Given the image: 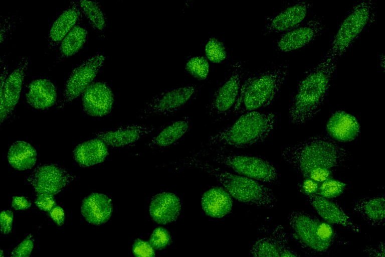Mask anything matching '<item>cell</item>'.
Listing matches in <instances>:
<instances>
[{"label": "cell", "mask_w": 385, "mask_h": 257, "mask_svg": "<svg viewBox=\"0 0 385 257\" xmlns=\"http://www.w3.org/2000/svg\"><path fill=\"white\" fill-rule=\"evenodd\" d=\"M351 155L327 135H317L285 148L281 156L303 178L320 183L344 167Z\"/></svg>", "instance_id": "1"}, {"label": "cell", "mask_w": 385, "mask_h": 257, "mask_svg": "<svg viewBox=\"0 0 385 257\" xmlns=\"http://www.w3.org/2000/svg\"><path fill=\"white\" fill-rule=\"evenodd\" d=\"M168 165L175 168H195L213 176L232 197L244 204L259 208H272L277 201L273 191L267 186L254 180L228 172L194 156L161 165L164 167Z\"/></svg>", "instance_id": "2"}, {"label": "cell", "mask_w": 385, "mask_h": 257, "mask_svg": "<svg viewBox=\"0 0 385 257\" xmlns=\"http://www.w3.org/2000/svg\"><path fill=\"white\" fill-rule=\"evenodd\" d=\"M337 61L318 64L306 72L298 85L289 109L288 116L293 124H305L320 110Z\"/></svg>", "instance_id": "3"}, {"label": "cell", "mask_w": 385, "mask_h": 257, "mask_svg": "<svg viewBox=\"0 0 385 257\" xmlns=\"http://www.w3.org/2000/svg\"><path fill=\"white\" fill-rule=\"evenodd\" d=\"M242 114L233 123L211 136L205 144L207 150L246 149L262 143L276 122L273 113L252 111Z\"/></svg>", "instance_id": "4"}, {"label": "cell", "mask_w": 385, "mask_h": 257, "mask_svg": "<svg viewBox=\"0 0 385 257\" xmlns=\"http://www.w3.org/2000/svg\"><path fill=\"white\" fill-rule=\"evenodd\" d=\"M287 65L258 69L244 77L233 108L236 114H243L269 105L285 82Z\"/></svg>", "instance_id": "5"}, {"label": "cell", "mask_w": 385, "mask_h": 257, "mask_svg": "<svg viewBox=\"0 0 385 257\" xmlns=\"http://www.w3.org/2000/svg\"><path fill=\"white\" fill-rule=\"evenodd\" d=\"M288 221L292 238L310 256L329 252L340 241L331 224L305 211H292Z\"/></svg>", "instance_id": "6"}, {"label": "cell", "mask_w": 385, "mask_h": 257, "mask_svg": "<svg viewBox=\"0 0 385 257\" xmlns=\"http://www.w3.org/2000/svg\"><path fill=\"white\" fill-rule=\"evenodd\" d=\"M376 3L372 0H364L356 4L341 23L330 49L318 64L324 65L338 60L373 21Z\"/></svg>", "instance_id": "7"}, {"label": "cell", "mask_w": 385, "mask_h": 257, "mask_svg": "<svg viewBox=\"0 0 385 257\" xmlns=\"http://www.w3.org/2000/svg\"><path fill=\"white\" fill-rule=\"evenodd\" d=\"M204 150L193 156L200 158L209 156L214 162L233 170L241 176L255 181L280 184L276 168L265 159L256 156L239 155L228 150Z\"/></svg>", "instance_id": "8"}, {"label": "cell", "mask_w": 385, "mask_h": 257, "mask_svg": "<svg viewBox=\"0 0 385 257\" xmlns=\"http://www.w3.org/2000/svg\"><path fill=\"white\" fill-rule=\"evenodd\" d=\"M230 74L216 87L206 108L209 116L216 119L226 116L236 103L245 74L243 62H233L230 65Z\"/></svg>", "instance_id": "9"}, {"label": "cell", "mask_w": 385, "mask_h": 257, "mask_svg": "<svg viewBox=\"0 0 385 257\" xmlns=\"http://www.w3.org/2000/svg\"><path fill=\"white\" fill-rule=\"evenodd\" d=\"M198 86H186L162 92L154 96L138 112L139 118L175 112L194 96Z\"/></svg>", "instance_id": "10"}, {"label": "cell", "mask_w": 385, "mask_h": 257, "mask_svg": "<svg viewBox=\"0 0 385 257\" xmlns=\"http://www.w3.org/2000/svg\"><path fill=\"white\" fill-rule=\"evenodd\" d=\"M29 63L27 57L22 58L15 70L8 75L4 68L1 75V126L9 119L18 103Z\"/></svg>", "instance_id": "11"}, {"label": "cell", "mask_w": 385, "mask_h": 257, "mask_svg": "<svg viewBox=\"0 0 385 257\" xmlns=\"http://www.w3.org/2000/svg\"><path fill=\"white\" fill-rule=\"evenodd\" d=\"M75 178L63 167L54 163L38 165L27 178L36 194L55 196Z\"/></svg>", "instance_id": "12"}, {"label": "cell", "mask_w": 385, "mask_h": 257, "mask_svg": "<svg viewBox=\"0 0 385 257\" xmlns=\"http://www.w3.org/2000/svg\"><path fill=\"white\" fill-rule=\"evenodd\" d=\"M105 57L96 55L83 61L75 68L66 84L63 98L58 108H62L82 94L95 79L105 61Z\"/></svg>", "instance_id": "13"}, {"label": "cell", "mask_w": 385, "mask_h": 257, "mask_svg": "<svg viewBox=\"0 0 385 257\" xmlns=\"http://www.w3.org/2000/svg\"><path fill=\"white\" fill-rule=\"evenodd\" d=\"M324 27L322 18L314 16L305 24L283 33L277 41V48L283 52L300 49L316 39Z\"/></svg>", "instance_id": "14"}, {"label": "cell", "mask_w": 385, "mask_h": 257, "mask_svg": "<svg viewBox=\"0 0 385 257\" xmlns=\"http://www.w3.org/2000/svg\"><path fill=\"white\" fill-rule=\"evenodd\" d=\"M84 111L93 117H102L109 114L113 108L114 94L103 81L92 82L82 94Z\"/></svg>", "instance_id": "15"}, {"label": "cell", "mask_w": 385, "mask_h": 257, "mask_svg": "<svg viewBox=\"0 0 385 257\" xmlns=\"http://www.w3.org/2000/svg\"><path fill=\"white\" fill-rule=\"evenodd\" d=\"M311 5L308 1L302 0L286 6L268 20L261 33L266 35L272 33L287 31L297 27L307 16Z\"/></svg>", "instance_id": "16"}, {"label": "cell", "mask_w": 385, "mask_h": 257, "mask_svg": "<svg viewBox=\"0 0 385 257\" xmlns=\"http://www.w3.org/2000/svg\"><path fill=\"white\" fill-rule=\"evenodd\" d=\"M149 214L155 223L165 225L177 221L181 211V202L174 193L162 191L153 196L149 205Z\"/></svg>", "instance_id": "17"}, {"label": "cell", "mask_w": 385, "mask_h": 257, "mask_svg": "<svg viewBox=\"0 0 385 257\" xmlns=\"http://www.w3.org/2000/svg\"><path fill=\"white\" fill-rule=\"evenodd\" d=\"M306 198L324 221L331 225L342 226L354 232L360 231V228L350 219L336 202L317 194L306 196Z\"/></svg>", "instance_id": "18"}, {"label": "cell", "mask_w": 385, "mask_h": 257, "mask_svg": "<svg viewBox=\"0 0 385 257\" xmlns=\"http://www.w3.org/2000/svg\"><path fill=\"white\" fill-rule=\"evenodd\" d=\"M327 135L337 143L353 141L359 135L361 126L356 117L343 110L335 111L326 124Z\"/></svg>", "instance_id": "19"}, {"label": "cell", "mask_w": 385, "mask_h": 257, "mask_svg": "<svg viewBox=\"0 0 385 257\" xmlns=\"http://www.w3.org/2000/svg\"><path fill=\"white\" fill-rule=\"evenodd\" d=\"M80 210L87 222L100 226L109 221L113 212V205L107 195L93 192L83 199Z\"/></svg>", "instance_id": "20"}, {"label": "cell", "mask_w": 385, "mask_h": 257, "mask_svg": "<svg viewBox=\"0 0 385 257\" xmlns=\"http://www.w3.org/2000/svg\"><path fill=\"white\" fill-rule=\"evenodd\" d=\"M155 126L136 124L121 125L115 130L101 131L94 134L95 138L101 140L108 147H123L134 143L143 136L151 134Z\"/></svg>", "instance_id": "21"}, {"label": "cell", "mask_w": 385, "mask_h": 257, "mask_svg": "<svg viewBox=\"0 0 385 257\" xmlns=\"http://www.w3.org/2000/svg\"><path fill=\"white\" fill-rule=\"evenodd\" d=\"M27 103L35 109L44 110L53 106L57 98V88L47 79L34 80L25 86Z\"/></svg>", "instance_id": "22"}, {"label": "cell", "mask_w": 385, "mask_h": 257, "mask_svg": "<svg viewBox=\"0 0 385 257\" xmlns=\"http://www.w3.org/2000/svg\"><path fill=\"white\" fill-rule=\"evenodd\" d=\"M82 12L78 2L71 1L64 11L53 23L47 39L50 49L57 47L64 38L80 22Z\"/></svg>", "instance_id": "23"}, {"label": "cell", "mask_w": 385, "mask_h": 257, "mask_svg": "<svg viewBox=\"0 0 385 257\" xmlns=\"http://www.w3.org/2000/svg\"><path fill=\"white\" fill-rule=\"evenodd\" d=\"M190 122L188 117L173 121L164 126L145 146L152 152L163 151L175 145L189 131Z\"/></svg>", "instance_id": "24"}, {"label": "cell", "mask_w": 385, "mask_h": 257, "mask_svg": "<svg viewBox=\"0 0 385 257\" xmlns=\"http://www.w3.org/2000/svg\"><path fill=\"white\" fill-rule=\"evenodd\" d=\"M201 205L205 214L213 218H221L231 211L232 196L223 187L215 186L203 193Z\"/></svg>", "instance_id": "25"}, {"label": "cell", "mask_w": 385, "mask_h": 257, "mask_svg": "<svg viewBox=\"0 0 385 257\" xmlns=\"http://www.w3.org/2000/svg\"><path fill=\"white\" fill-rule=\"evenodd\" d=\"M108 154V147L101 140L97 138L78 145L72 152L75 161L83 168L103 162Z\"/></svg>", "instance_id": "26"}, {"label": "cell", "mask_w": 385, "mask_h": 257, "mask_svg": "<svg viewBox=\"0 0 385 257\" xmlns=\"http://www.w3.org/2000/svg\"><path fill=\"white\" fill-rule=\"evenodd\" d=\"M354 210L368 224L374 227L383 226L385 222L384 195L364 197L353 202Z\"/></svg>", "instance_id": "27"}, {"label": "cell", "mask_w": 385, "mask_h": 257, "mask_svg": "<svg viewBox=\"0 0 385 257\" xmlns=\"http://www.w3.org/2000/svg\"><path fill=\"white\" fill-rule=\"evenodd\" d=\"M7 159L10 165L15 170H27L35 166L37 152L28 142L17 141L10 146Z\"/></svg>", "instance_id": "28"}, {"label": "cell", "mask_w": 385, "mask_h": 257, "mask_svg": "<svg viewBox=\"0 0 385 257\" xmlns=\"http://www.w3.org/2000/svg\"><path fill=\"white\" fill-rule=\"evenodd\" d=\"M87 31L76 25L61 42L57 63L72 56L78 52L87 41Z\"/></svg>", "instance_id": "29"}, {"label": "cell", "mask_w": 385, "mask_h": 257, "mask_svg": "<svg viewBox=\"0 0 385 257\" xmlns=\"http://www.w3.org/2000/svg\"><path fill=\"white\" fill-rule=\"evenodd\" d=\"M265 235L258 238L252 245V257H281L279 249L272 232L263 228Z\"/></svg>", "instance_id": "30"}, {"label": "cell", "mask_w": 385, "mask_h": 257, "mask_svg": "<svg viewBox=\"0 0 385 257\" xmlns=\"http://www.w3.org/2000/svg\"><path fill=\"white\" fill-rule=\"evenodd\" d=\"M78 4L94 29L101 31L105 29L106 18L99 4L85 0L78 1Z\"/></svg>", "instance_id": "31"}, {"label": "cell", "mask_w": 385, "mask_h": 257, "mask_svg": "<svg viewBox=\"0 0 385 257\" xmlns=\"http://www.w3.org/2000/svg\"><path fill=\"white\" fill-rule=\"evenodd\" d=\"M186 70L194 78L200 80L206 79L209 72L208 59L203 56L190 58L185 65Z\"/></svg>", "instance_id": "32"}, {"label": "cell", "mask_w": 385, "mask_h": 257, "mask_svg": "<svg viewBox=\"0 0 385 257\" xmlns=\"http://www.w3.org/2000/svg\"><path fill=\"white\" fill-rule=\"evenodd\" d=\"M347 186L346 183L332 178L320 183L317 195L331 199L342 194Z\"/></svg>", "instance_id": "33"}, {"label": "cell", "mask_w": 385, "mask_h": 257, "mask_svg": "<svg viewBox=\"0 0 385 257\" xmlns=\"http://www.w3.org/2000/svg\"><path fill=\"white\" fill-rule=\"evenodd\" d=\"M205 53L207 59L216 63L222 62L227 55L223 42L214 37L210 38L206 43Z\"/></svg>", "instance_id": "34"}, {"label": "cell", "mask_w": 385, "mask_h": 257, "mask_svg": "<svg viewBox=\"0 0 385 257\" xmlns=\"http://www.w3.org/2000/svg\"><path fill=\"white\" fill-rule=\"evenodd\" d=\"M148 242L155 250H162L172 242L169 231L163 226H158L152 231Z\"/></svg>", "instance_id": "35"}, {"label": "cell", "mask_w": 385, "mask_h": 257, "mask_svg": "<svg viewBox=\"0 0 385 257\" xmlns=\"http://www.w3.org/2000/svg\"><path fill=\"white\" fill-rule=\"evenodd\" d=\"M277 243L281 257H301L290 246L283 226L278 224L272 231Z\"/></svg>", "instance_id": "36"}, {"label": "cell", "mask_w": 385, "mask_h": 257, "mask_svg": "<svg viewBox=\"0 0 385 257\" xmlns=\"http://www.w3.org/2000/svg\"><path fill=\"white\" fill-rule=\"evenodd\" d=\"M35 239L32 233H29L12 250L9 257H30L34 247Z\"/></svg>", "instance_id": "37"}, {"label": "cell", "mask_w": 385, "mask_h": 257, "mask_svg": "<svg viewBox=\"0 0 385 257\" xmlns=\"http://www.w3.org/2000/svg\"><path fill=\"white\" fill-rule=\"evenodd\" d=\"M131 252L134 257H156L155 250L148 241L138 238L134 240Z\"/></svg>", "instance_id": "38"}, {"label": "cell", "mask_w": 385, "mask_h": 257, "mask_svg": "<svg viewBox=\"0 0 385 257\" xmlns=\"http://www.w3.org/2000/svg\"><path fill=\"white\" fill-rule=\"evenodd\" d=\"M34 203L40 210L48 212L57 205L54 196L41 193L36 194Z\"/></svg>", "instance_id": "39"}, {"label": "cell", "mask_w": 385, "mask_h": 257, "mask_svg": "<svg viewBox=\"0 0 385 257\" xmlns=\"http://www.w3.org/2000/svg\"><path fill=\"white\" fill-rule=\"evenodd\" d=\"M319 184V183L310 178H303L302 181L297 183V186L300 192L306 197L317 194Z\"/></svg>", "instance_id": "40"}, {"label": "cell", "mask_w": 385, "mask_h": 257, "mask_svg": "<svg viewBox=\"0 0 385 257\" xmlns=\"http://www.w3.org/2000/svg\"><path fill=\"white\" fill-rule=\"evenodd\" d=\"M14 218V212L11 210H3L0 214L1 232L8 234L12 232Z\"/></svg>", "instance_id": "41"}, {"label": "cell", "mask_w": 385, "mask_h": 257, "mask_svg": "<svg viewBox=\"0 0 385 257\" xmlns=\"http://www.w3.org/2000/svg\"><path fill=\"white\" fill-rule=\"evenodd\" d=\"M48 215L57 226H61L64 224L66 214L64 209L60 206L55 205L48 212Z\"/></svg>", "instance_id": "42"}, {"label": "cell", "mask_w": 385, "mask_h": 257, "mask_svg": "<svg viewBox=\"0 0 385 257\" xmlns=\"http://www.w3.org/2000/svg\"><path fill=\"white\" fill-rule=\"evenodd\" d=\"M31 200L24 196H14L11 202V207L17 211L28 209L31 207Z\"/></svg>", "instance_id": "43"}, {"label": "cell", "mask_w": 385, "mask_h": 257, "mask_svg": "<svg viewBox=\"0 0 385 257\" xmlns=\"http://www.w3.org/2000/svg\"><path fill=\"white\" fill-rule=\"evenodd\" d=\"M363 250L368 257H385L384 243L383 241L379 242L377 248L366 245L363 247Z\"/></svg>", "instance_id": "44"}, {"label": "cell", "mask_w": 385, "mask_h": 257, "mask_svg": "<svg viewBox=\"0 0 385 257\" xmlns=\"http://www.w3.org/2000/svg\"><path fill=\"white\" fill-rule=\"evenodd\" d=\"M384 55L382 53L381 55V57H380V61H382V63H381L380 64L382 65L383 69H384Z\"/></svg>", "instance_id": "45"}, {"label": "cell", "mask_w": 385, "mask_h": 257, "mask_svg": "<svg viewBox=\"0 0 385 257\" xmlns=\"http://www.w3.org/2000/svg\"><path fill=\"white\" fill-rule=\"evenodd\" d=\"M0 257H5L4 252L2 249H0Z\"/></svg>", "instance_id": "46"}]
</instances>
